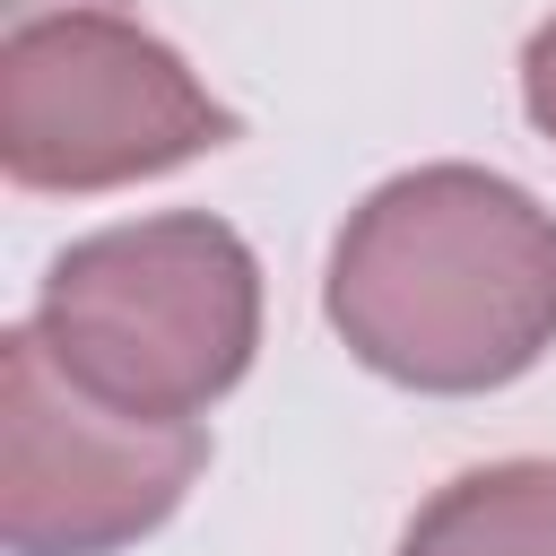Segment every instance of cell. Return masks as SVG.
<instances>
[{
	"label": "cell",
	"instance_id": "cell-1",
	"mask_svg": "<svg viewBox=\"0 0 556 556\" xmlns=\"http://www.w3.org/2000/svg\"><path fill=\"white\" fill-rule=\"evenodd\" d=\"M321 313L400 391H504L556 348V208L486 165L391 174L348 208Z\"/></svg>",
	"mask_w": 556,
	"mask_h": 556
},
{
	"label": "cell",
	"instance_id": "cell-2",
	"mask_svg": "<svg viewBox=\"0 0 556 556\" xmlns=\"http://www.w3.org/2000/svg\"><path fill=\"white\" fill-rule=\"evenodd\" d=\"M43 348L139 417L217 408L261 348V261L208 208L96 226L52 252L35 295Z\"/></svg>",
	"mask_w": 556,
	"mask_h": 556
},
{
	"label": "cell",
	"instance_id": "cell-3",
	"mask_svg": "<svg viewBox=\"0 0 556 556\" xmlns=\"http://www.w3.org/2000/svg\"><path fill=\"white\" fill-rule=\"evenodd\" d=\"M226 139L235 113L122 9H52L0 35V174L17 191H122Z\"/></svg>",
	"mask_w": 556,
	"mask_h": 556
},
{
	"label": "cell",
	"instance_id": "cell-4",
	"mask_svg": "<svg viewBox=\"0 0 556 556\" xmlns=\"http://www.w3.org/2000/svg\"><path fill=\"white\" fill-rule=\"evenodd\" d=\"M208 469L200 417H139L87 391L35 321L0 330V539L9 556H122Z\"/></svg>",
	"mask_w": 556,
	"mask_h": 556
},
{
	"label": "cell",
	"instance_id": "cell-5",
	"mask_svg": "<svg viewBox=\"0 0 556 556\" xmlns=\"http://www.w3.org/2000/svg\"><path fill=\"white\" fill-rule=\"evenodd\" d=\"M400 556H556V460H486L443 478L408 513Z\"/></svg>",
	"mask_w": 556,
	"mask_h": 556
},
{
	"label": "cell",
	"instance_id": "cell-6",
	"mask_svg": "<svg viewBox=\"0 0 556 556\" xmlns=\"http://www.w3.org/2000/svg\"><path fill=\"white\" fill-rule=\"evenodd\" d=\"M521 113L539 122V139H556V17L521 43Z\"/></svg>",
	"mask_w": 556,
	"mask_h": 556
},
{
	"label": "cell",
	"instance_id": "cell-7",
	"mask_svg": "<svg viewBox=\"0 0 556 556\" xmlns=\"http://www.w3.org/2000/svg\"><path fill=\"white\" fill-rule=\"evenodd\" d=\"M0 9H9V26H17V17H52V9H113V0H0Z\"/></svg>",
	"mask_w": 556,
	"mask_h": 556
}]
</instances>
